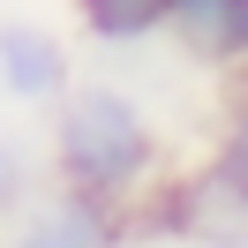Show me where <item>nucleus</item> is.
<instances>
[{
  "label": "nucleus",
  "instance_id": "obj_1",
  "mask_svg": "<svg viewBox=\"0 0 248 248\" xmlns=\"http://www.w3.org/2000/svg\"><path fill=\"white\" fill-rule=\"evenodd\" d=\"M46 173H53V188H76V196L106 203L136 226L143 203L173 173L166 128L151 121V106L136 91H121L106 76H76V91L46 113Z\"/></svg>",
  "mask_w": 248,
  "mask_h": 248
},
{
  "label": "nucleus",
  "instance_id": "obj_2",
  "mask_svg": "<svg viewBox=\"0 0 248 248\" xmlns=\"http://www.w3.org/2000/svg\"><path fill=\"white\" fill-rule=\"evenodd\" d=\"M68 91H76V53H68V38L46 31V23L8 16L0 23V106L53 113Z\"/></svg>",
  "mask_w": 248,
  "mask_h": 248
},
{
  "label": "nucleus",
  "instance_id": "obj_3",
  "mask_svg": "<svg viewBox=\"0 0 248 248\" xmlns=\"http://www.w3.org/2000/svg\"><path fill=\"white\" fill-rule=\"evenodd\" d=\"M121 241H128V218L76 188H46L23 218L0 226V248H121Z\"/></svg>",
  "mask_w": 248,
  "mask_h": 248
},
{
  "label": "nucleus",
  "instance_id": "obj_4",
  "mask_svg": "<svg viewBox=\"0 0 248 248\" xmlns=\"http://www.w3.org/2000/svg\"><path fill=\"white\" fill-rule=\"evenodd\" d=\"M166 38L203 76H248V0H173Z\"/></svg>",
  "mask_w": 248,
  "mask_h": 248
},
{
  "label": "nucleus",
  "instance_id": "obj_5",
  "mask_svg": "<svg viewBox=\"0 0 248 248\" xmlns=\"http://www.w3.org/2000/svg\"><path fill=\"white\" fill-rule=\"evenodd\" d=\"M166 8L173 0H76V31L106 53H136L151 38H166Z\"/></svg>",
  "mask_w": 248,
  "mask_h": 248
},
{
  "label": "nucleus",
  "instance_id": "obj_6",
  "mask_svg": "<svg viewBox=\"0 0 248 248\" xmlns=\"http://www.w3.org/2000/svg\"><path fill=\"white\" fill-rule=\"evenodd\" d=\"M46 188H53L46 151H38L31 136H0V226H8V218H23Z\"/></svg>",
  "mask_w": 248,
  "mask_h": 248
},
{
  "label": "nucleus",
  "instance_id": "obj_7",
  "mask_svg": "<svg viewBox=\"0 0 248 248\" xmlns=\"http://www.w3.org/2000/svg\"><path fill=\"white\" fill-rule=\"evenodd\" d=\"M211 158L218 173H226V181H241L248 188V76H241V91L226 98V113H218V136H211Z\"/></svg>",
  "mask_w": 248,
  "mask_h": 248
},
{
  "label": "nucleus",
  "instance_id": "obj_8",
  "mask_svg": "<svg viewBox=\"0 0 248 248\" xmlns=\"http://www.w3.org/2000/svg\"><path fill=\"white\" fill-rule=\"evenodd\" d=\"M233 248H248V241H233Z\"/></svg>",
  "mask_w": 248,
  "mask_h": 248
}]
</instances>
